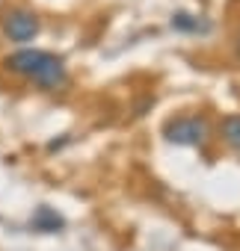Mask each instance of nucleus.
<instances>
[{"label":"nucleus","instance_id":"nucleus-3","mask_svg":"<svg viewBox=\"0 0 240 251\" xmlns=\"http://www.w3.org/2000/svg\"><path fill=\"white\" fill-rule=\"evenodd\" d=\"M205 136H208V124L193 115H184L166 124V139L175 145H199Z\"/></svg>","mask_w":240,"mask_h":251},{"label":"nucleus","instance_id":"nucleus-4","mask_svg":"<svg viewBox=\"0 0 240 251\" xmlns=\"http://www.w3.org/2000/svg\"><path fill=\"white\" fill-rule=\"evenodd\" d=\"M33 225H36L39 230H57V227L62 225V219H60L57 213H51L48 207H42V210L36 213V219H33Z\"/></svg>","mask_w":240,"mask_h":251},{"label":"nucleus","instance_id":"nucleus-1","mask_svg":"<svg viewBox=\"0 0 240 251\" xmlns=\"http://www.w3.org/2000/svg\"><path fill=\"white\" fill-rule=\"evenodd\" d=\"M6 68L27 77L30 83H36L39 89H48V92H57L68 83V71H65V62L51 53V50H39V48H21L15 50L12 56H6Z\"/></svg>","mask_w":240,"mask_h":251},{"label":"nucleus","instance_id":"nucleus-5","mask_svg":"<svg viewBox=\"0 0 240 251\" xmlns=\"http://www.w3.org/2000/svg\"><path fill=\"white\" fill-rule=\"evenodd\" d=\"M222 133H225V139H228L234 148H240V115H228V118L222 121Z\"/></svg>","mask_w":240,"mask_h":251},{"label":"nucleus","instance_id":"nucleus-2","mask_svg":"<svg viewBox=\"0 0 240 251\" xmlns=\"http://www.w3.org/2000/svg\"><path fill=\"white\" fill-rule=\"evenodd\" d=\"M39 30H42L39 15L30 12V9H12V12H6V18H3V36H6L9 42H15V45L33 42V39L39 36Z\"/></svg>","mask_w":240,"mask_h":251}]
</instances>
